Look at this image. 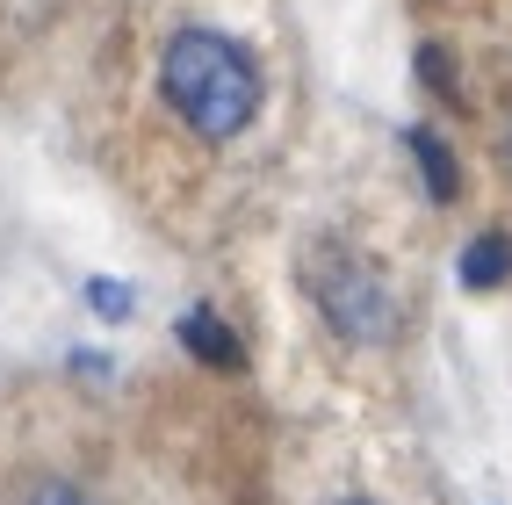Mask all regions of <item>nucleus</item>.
I'll return each mask as SVG.
<instances>
[{"instance_id": "obj_1", "label": "nucleus", "mask_w": 512, "mask_h": 505, "mask_svg": "<svg viewBox=\"0 0 512 505\" xmlns=\"http://www.w3.org/2000/svg\"><path fill=\"white\" fill-rule=\"evenodd\" d=\"M159 87H166V101H174V116L195 130V138H210V145L238 138V130L253 123V109H260L253 58L231 37H217V29H181V37L166 44Z\"/></svg>"}, {"instance_id": "obj_2", "label": "nucleus", "mask_w": 512, "mask_h": 505, "mask_svg": "<svg viewBox=\"0 0 512 505\" xmlns=\"http://www.w3.org/2000/svg\"><path fill=\"white\" fill-rule=\"evenodd\" d=\"M311 289H318V311L332 318V332L339 340H390V325H397V311H390V289H383V275H375L368 260H354V253H325L318 267H311Z\"/></svg>"}, {"instance_id": "obj_3", "label": "nucleus", "mask_w": 512, "mask_h": 505, "mask_svg": "<svg viewBox=\"0 0 512 505\" xmlns=\"http://www.w3.org/2000/svg\"><path fill=\"white\" fill-rule=\"evenodd\" d=\"M181 347H188L202 368H246V347H238V332H231L217 311H188V318H181Z\"/></svg>"}, {"instance_id": "obj_4", "label": "nucleus", "mask_w": 512, "mask_h": 505, "mask_svg": "<svg viewBox=\"0 0 512 505\" xmlns=\"http://www.w3.org/2000/svg\"><path fill=\"white\" fill-rule=\"evenodd\" d=\"M505 275H512V239H505V231H484V239L462 253V282L469 289H498Z\"/></svg>"}, {"instance_id": "obj_5", "label": "nucleus", "mask_w": 512, "mask_h": 505, "mask_svg": "<svg viewBox=\"0 0 512 505\" xmlns=\"http://www.w3.org/2000/svg\"><path fill=\"white\" fill-rule=\"evenodd\" d=\"M404 145H412L419 152V166H426V188H433V202H455V159H448V145H440L433 138V130H412V138H404Z\"/></svg>"}, {"instance_id": "obj_6", "label": "nucleus", "mask_w": 512, "mask_h": 505, "mask_svg": "<svg viewBox=\"0 0 512 505\" xmlns=\"http://www.w3.org/2000/svg\"><path fill=\"white\" fill-rule=\"evenodd\" d=\"M130 303H138V296H130V282H109V275H94V282H87V311H94V318L123 325V318H130Z\"/></svg>"}, {"instance_id": "obj_7", "label": "nucleus", "mask_w": 512, "mask_h": 505, "mask_svg": "<svg viewBox=\"0 0 512 505\" xmlns=\"http://www.w3.org/2000/svg\"><path fill=\"white\" fill-rule=\"evenodd\" d=\"M22 505H94V498H87V491H73V484H37Z\"/></svg>"}, {"instance_id": "obj_8", "label": "nucleus", "mask_w": 512, "mask_h": 505, "mask_svg": "<svg viewBox=\"0 0 512 505\" xmlns=\"http://www.w3.org/2000/svg\"><path fill=\"white\" fill-rule=\"evenodd\" d=\"M339 505H368V498H339Z\"/></svg>"}]
</instances>
